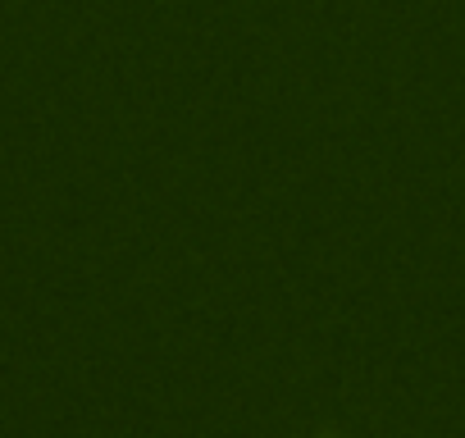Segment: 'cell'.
<instances>
[{"label": "cell", "instance_id": "6da1fadb", "mask_svg": "<svg viewBox=\"0 0 465 438\" xmlns=\"http://www.w3.org/2000/svg\"><path fill=\"white\" fill-rule=\"evenodd\" d=\"M324 438H338V433H324Z\"/></svg>", "mask_w": 465, "mask_h": 438}]
</instances>
